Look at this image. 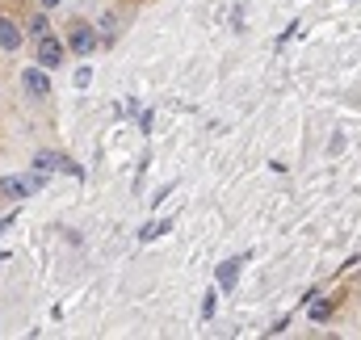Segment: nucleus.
<instances>
[{
	"label": "nucleus",
	"instance_id": "nucleus-1",
	"mask_svg": "<svg viewBox=\"0 0 361 340\" xmlns=\"http://www.w3.org/2000/svg\"><path fill=\"white\" fill-rule=\"evenodd\" d=\"M38 189H46V172H42V168H38V172H25V177H4V181H0V193L13 198V202L29 198V193H38Z\"/></svg>",
	"mask_w": 361,
	"mask_h": 340
},
{
	"label": "nucleus",
	"instance_id": "nucleus-2",
	"mask_svg": "<svg viewBox=\"0 0 361 340\" xmlns=\"http://www.w3.org/2000/svg\"><path fill=\"white\" fill-rule=\"evenodd\" d=\"M63 55H67V46H63L59 38H50V34H42V38H38V67H46V72H50V67H59V63H63Z\"/></svg>",
	"mask_w": 361,
	"mask_h": 340
},
{
	"label": "nucleus",
	"instance_id": "nucleus-3",
	"mask_svg": "<svg viewBox=\"0 0 361 340\" xmlns=\"http://www.w3.org/2000/svg\"><path fill=\"white\" fill-rule=\"evenodd\" d=\"M248 265V257H231V261H223L219 269H214V286L227 294V290H236V282H240V269Z\"/></svg>",
	"mask_w": 361,
	"mask_h": 340
},
{
	"label": "nucleus",
	"instance_id": "nucleus-4",
	"mask_svg": "<svg viewBox=\"0 0 361 340\" xmlns=\"http://www.w3.org/2000/svg\"><path fill=\"white\" fill-rule=\"evenodd\" d=\"M21 84H25V93H29L34 101H42V97L50 93V76H46V67H25V72H21Z\"/></svg>",
	"mask_w": 361,
	"mask_h": 340
},
{
	"label": "nucleus",
	"instance_id": "nucleus-5",
	"mask_svg": "<svg viewBox=\"0 0 361 340\" xmlns=\"http://www.w3.org/2000/svg\"><path fill=\"white\" fill-rule=\"evenodd\" d=\"M71 50H76L80 59H88V55L97 50V29H93V25H76V29H71Z\"/></svg>",
	"mask_w": 361,
	"mask_h": 340
},
{
	"label": "nucleus",
	"instance_id": "nucleus-6",
	"mask_svg": "<svg viewBox=\"0 0 361 340\" xmlns=\"http://www.w3.org/2000/svg\"><path fill=\"white\" fill-rule=\"evenodd\" d=\"M34 168H42V172H50V168H63V172L80 177V168H76L67 156H55V151H38V156H34Z\"/></svg>",
	"mask_w": 361,
	"mask_h": 340
},
{
	"label": "nucleus",
	"instance_id": "nucleus-7",
	"mask_svg": "<svg viewBox=\"0 0 361 340\" xmlns=\"http://www.w3.org/2000/svg\"><path fill=\"white\" fill-rule=\"evenodd\" d=\"M21 46V25L13 17H0V50H17Z\"/></svg>",
	"mask_w": 361,
	"mask_h": 340
},
{
	"label": "nucleus",
	"instance_id": "nucleus-8",
	"mask_svg": "<svg viewBox=\"0 0 361 340\" xmlns=\"http://www.w3.org/2000/svg\"><path fill=\"white\" fill-rule=\"evenodd\" d=\"M168 227H172V223H168V219H156V223H147V227H143V231H139V240H156V236H164V231H168Z\"/></svg>",
	"mask_w": 361,
	"mask_h": 340
},
{
	"label": "nucleus",
	"instance_id": "nucleus-9",
	"mask_svg": "<svg viewBox=\"0 0 361 340\" xmlns=\"http://www.w3.org/2000/svg\"><path fill=\"white\" fill-rule=\"evenodd\" d=\"M328 315H332V307H328V303H311V320H315V324H324Z\"/></svg>",
	"mask_w": 361,
	"mask_h": 340
},
{
	"label": "nucleus",
	"instance_id": "nucleus-10",
	"mask_svg": "<svg viewBox=\"0 0 361 340\" xmlns=\"http://www.w3.org/2000/svg\"><path fill=\"white\" fill-rule=\"evenodd\" d=\"M29 34H34V38H42V34H46V13H38V17L29 21Z\"/></svg>",
	"mask_w": 361,
	"mask_h": 340
},
{
	"label": "nucleus",
	"instance_id": "nucleus-11",
	"mask_svg": "<svg viewBox=\"0 0 361 340\" xmlns=\"http://www.w3.org/2000/svg\"><path fill=\"white\" fill-rule=\"evenodd\" d=\"M88 80H93V72H88V67H80V72H76V88H88Z\"/></svg>",
	"mask_w": 361,
	"mask_h": 340
},
{
	"label": "nucleus",
	"instance_id": "nucleus-12",
	"mask_svg": "<svg viewBox=\"0 0 361 340\" xmlns=\"http://www.w3.org/2000/svg\"><path fill=\"white\" fill-rule=\"evenodd\" d=\"M202 315H206V320H210V315H214V290H210V294H206V303H202Z\"/></svg>",
	"mask_w": 361,
	"mask_h": 340
},
{
	"label": "nucleus",
	"instance_id": "nucleus-13",
	"mask_svg": "<svg viewBox=\"0 0 361 340\" xmlns=\"http://www.w3.org/2000/svg\"><path fill=\"white\" fill-rule=\"evenodd\" d=\"M38 4H42V8H55V4H63V0H38Z\"/></svg>",
	"mask_w": 361,
	"mask_h": 340
}]
</instances>
